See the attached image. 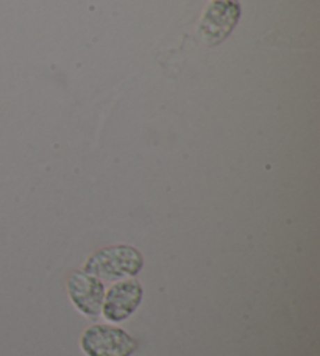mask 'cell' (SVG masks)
Instances as JSON below:
<instances>
[{
	"instance_id": "obj_1",
	"label": "cell",
	"mask_w": 320,
	"mask_h": 356,
	"mask_svg": "<svg viewBox=\"0 0 320 356\" xmlns=\"http://www.w3.org/2000/svg\"><path fill=\"white\" fill-rule=\"evenodd\" d=\"M143 266V259L130 247H111L94 255L86 266L88 272L104 278H119L124 275H134Z\"/></svg>"
},
{
	"instance_id": "obj_2",
	"label": "cell",
	"mask_w": 320,
	"mask_h": 356,
	"mask_svg": "<svg viewBox=\"0 0 320 356\" xmlns=\"http://www.w3.org/2000/svg\"><path fill=\"white\" fill-rule=\"evenodd\" d=\"M81 347L89 356H128L136 348V342L122 330L99 325L88 330Z\"/></svg>"
},
{
	"instance_id": "obj_3",
	"label": "cell",
	"mask_w": 320,
	"mask_h": 356,
	"mask_svg": "<svg viewBox=\"0 0 320 356\" xmlns=\"http://www.w3.org/2000/svg\"><path fill=\"white\" fill-rule=\"evenodd\" d=\"M241 16L238 0H214L207 8L200 24V35L208 44H219L234 29Z\"/></svg>"
},
{
	"instance_id": "obj_4",
	"label": "cell",
	"mask_w": 320,
	"mask_h": 356,
	"mask_svg": "<svg viewBox=\"0 0 320 356\" xmlns=\"http://www.w3.org/2000/svg\"><path fill=\"white\" fill-rule=\"evenodd\" d=\"M141 296L143 289L136 282H124L113 286L106 297L105 316L114 322L127 319L136 309Z\"/></svg>"
},
{
	"instance_id": "obj_5",
	"label": "cell",
	"mask_w": 320,
	"mask_h": 356,
	"mask_svg": "<svg viewBox=\"0 0 320 356\" xmlns=\"http://www.w3.org/2000/svg\"><path fill=\"white\" fill-rule=\"evenodd\" d=\"M70 297L80 311L89 316H97L104 297V288L99 280L75 273L69 282Z\"/></svg>"
}]
</instances>
